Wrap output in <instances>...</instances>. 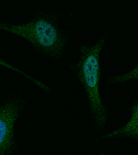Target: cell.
<instances>
[{
  "mask_svg": "<svg viewBox=\"0 0 138 155\" xmlns=\"http://www.w3.org/2000/svg\"><path fill=\"white\" fill-rule=\"evenodd\" d=\"M106 41L102 37L96 44L91 46H80L79 61L71 68L84 86L89 99L91 113L98 127H104L107 120V110L103 106L99 92V82L101 75L99 53Z\"/></svg>",
  "mask_w": 138,
  "mask_h": 155,
  "instance_id": "obj_1",
  "label": "cell"
},
{
  "mask_svg": "<svg viewBox=\"0 0 138 155\" xmlns=\"http://www.w3.org/2000/svg\"><path fill=\"white\" fill-rule=\"evenodd\" d=\"M0 29L23 37L38 51L57 59L63 53L66 38L52 18L39 16L26 24L0 23Z\"/></svg>",
  "mask_w": 138,
  "mask_h": 155,
  "instance_id": "obj_2",
  "label": "cell"
},
{
  "mask_svg": "<svg viewBox=\"0 0 138 155\" xmlns=\"http://www.w3.org/2000/svg\"><path fill=\"white\" fill-rule=\"evenodd\" d=\"M24 107V101L11 99L0 106V155H8L14 148V124Z\"/></svg>",
  "mask_w": 138,
  "mask_h": 155,
  "instance_id": "obj_3",
  "label": "cell"
},
{
  "mask_svg": "<svg viewBox=\"0 0 138 155\" xmlns=\"http://www.w3.org/2000/svg\"><path fill=\"white\" fill-rule=\"evenodd\" d=\"M131 118L126 125L121 128L115 130L105 135L100 137V139H110L114 137H130L136 140L138 143V98L130 107Z\"/></svg>",
  "mask_w": 138,
  "mask_h": 155,
  "instance_id": "obj_4",
  "label": "cell"
},
{
  "mask_svg": "<svg viewBox=\"0 0 138 155\" xmlns=\"http://www.w3.org/2000/svg\"><path fill=\"white\" fill-rule=\"evenodd\" d=\"M130 79L138 80V64L135 66L133 69L127 72L126 74L110 77L109 79V82L111 84L122 83V82L127 81Z\"/></svg>",
  "mask_w": 138,
  "mask_h": 155,
  "instance_id": "obj_5",
  "label": "cell"
},
{
  "mask_svg": "<svg viewBox=\"0 0 138 155\" xmlns=\"http://www.w3.org/2000/svg\"><path fill=\"white\" fill-rule=\"evenodd\" d=\"M0 66H4V67H6V68H9V69L12 70V71H15V72H18V73L22 74V75H23V76L26 77V78L31 79V81H33L35 84H36L37 85V86H38L39 87H41V88H42V90H44V91H50L49 87H48L47 86H46V85H45L44 84H43V83H42V82L39 81L38 80L35 79L34 78H32L31 77H30L29 75H28L27 74L25 73V72H24L23 71H20L19 69L16 68V67H14V66H11V64H8L6 61H4V60L2 59H1V58H0Z\"/></svg>",
  "mask_w": 138,
  "mask_h": 155,
  "instance_id": "obj_6",
  "label": "cell"
},
{
  "mask_svg": "<svg viewBox=\"0 0 138 155\" xmlns=\"http://www.w3.org/2000/svg\"><path fill=\"white\" fill-rule=\"evenodd\" d=\"M101 155H104V154H101Z\"/></svg>",
  "mask_w": 138,
  "mask_h": 155,
  "instance_id": "obj_7",
  "label": "cell"
}]
</instances>
